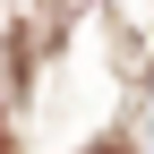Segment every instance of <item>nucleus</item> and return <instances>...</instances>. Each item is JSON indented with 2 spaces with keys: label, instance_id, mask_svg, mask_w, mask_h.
Here are the masks:
<instances>
[{
  "label": "nucleus",
  "instance_id": "obj_1",
  "mask_svg": "<svg viewBox=\"0 0 154 154\" xmlns=\"http://www.w3.org/2000/svg\"><path fill=\"white\" fill-rule=\"evenodd\" d=\"M0 154H17V146H9V128H0Z\"/></svg>",
  "mask_w": 154,
  "mask_h": 154
},
{
  "label": "nucleus",
  "instance_id": "obj_2",
  "mask_svg": "<svg viewBox=\"0 0 154 154\" xmlns=\"http://www.w3.org/2000/svg\"><path fill=\"white\" fill-rule=\"evenodd\" d=\"M94 154H128V146H94Z\"/></svg>",
  "mask_w": 154,
  "mask_h": 154
}]
</instances>
